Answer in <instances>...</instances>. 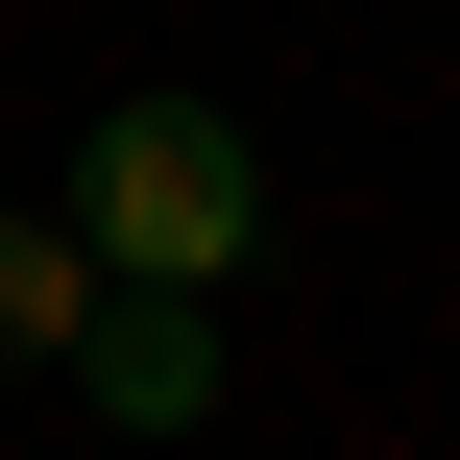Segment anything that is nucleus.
<instances>
[{
    "label": "nucleus",
    "instance_id": "obj_3",
    "mask_svg": "<svg viewBox=\"0 0 460 460\" xmlns=\"http://www.w3.org/2000/svg\"><path fill=\"white\" fill-rule=\"evenodd\" d=\"M97 315V267H73V218H0V364H49Z\"/></svg>",
    "mask_w": 460,
    "mask_h": 460
},
{
    "label": "nucleus",
    "instance_id": "obj_1",
    "mask_svg": "<svg viewBox=\"0 0 460 460\" xmlns=\"http://www.w3.org/2000/svg\"><path fill=\"white\" fill-rule=\"evenodd\" d=\"M267 243V146L218 121V97H97V146H73V267L97 291H218Z\"/></svg>",
    "mask_w": 460,
    "mask_h": 460
},
{
    "label": "nucleus",
    "instance_id": "obj_2",
    "mask_svg": "<svg viewBox=\"0 0 460 460\" xmlns=\"http://www.w3.org/2000/svg\"><path fill=\"white\" fill-rule=\"evenodd\" d=\"M49 364H73L97 437H194V412H218V291H97Z\"/></svg>",
    "mask_w": 460,
    "mask_h": 460
}]
</instances>
